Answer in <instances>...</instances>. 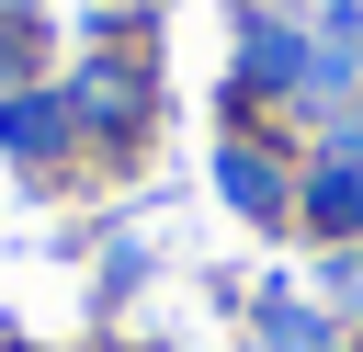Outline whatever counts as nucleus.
<instances>
[{"label": "nucleus", "mask_w": 363, "mask_h": 352, "mask_svg": "<svg viewBox=\"0 0 363 352\" xmlns=\"http://www.w3.org/2000/svg\"><path fill=\"white\" fill-rule=\"evenodd\" d=\"M306 193H318V216H329V227H363V125H340V136H329V159H318V182H306Z\"/></svg>", "instance_id": "obj_1"}, {"label": "nucleus", "mask_w": 363, "mask_h": 352, "mask_svg": "<svg viewBox=\"0 0 363 352\" xmlns=\"http://www.w3.org/2000/svg\"><path fill=\"white\" fill-rule=\"evenodd\" d=\"M216 182H227L238 216H284V170H272L261 148H216Z\"/></svg>", "instance_id": "obj_2"}, {"label": "nucleus", "mask_w": 363, "mask_h": 352, "mask_svg": "<svg viewBox=\"0 0 363 352\" xmlns=\"http://www.w3.org/2000/svg\"><path fill=\"white\" fill-rule=\"evenodd\" d=\"M0 136H11V148H45V136H57V102H0Z\"/></svg>", "instance_id": "obj_3"}, {"label": "nucleus", "mask_w": 363, "mask_h": 352, "mask_svg": "<svg viewBox=\"0 0 363 352\" xmlns=\"http://www.w3.org/2000/svg\"><path fill=\"white\" fill-rule=\"evenodd\" d=\"M261 329H272V352H318V341H329V329H318V318H306V307H272V318H261Z\"/></svg>", "instance_id": "obj_4"}]
</instances>
